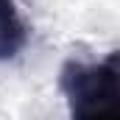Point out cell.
Masks as SVG:
<instances>
[{"label":"cell","instance_id":"2","mask_svg":"<svg viewBox=\"0 0 120 120\" xmlns=\"http://www.w3.org/2000/svg\"><path fill=\"white\" fill-rule=\"evenodd\" d=\"M28 45V25L17 8V0H0V61L14 59Z\"/></svg>","mask_w":120,"mask_h":120},{"label":"cell","instance_id":"1","mask_svg":"<svg viewBox=\"0 0 120 120\" xmlns=\"http://www.w3.org/2000/svg\"><path fill=\"white\" fill-rule=\"evenodd\" d=\"M61 92L70 120H120L117 53L101 64L67 61L61 67Z\"/></svg>","mask_w":120,"mask_h":120}]
</instances>
